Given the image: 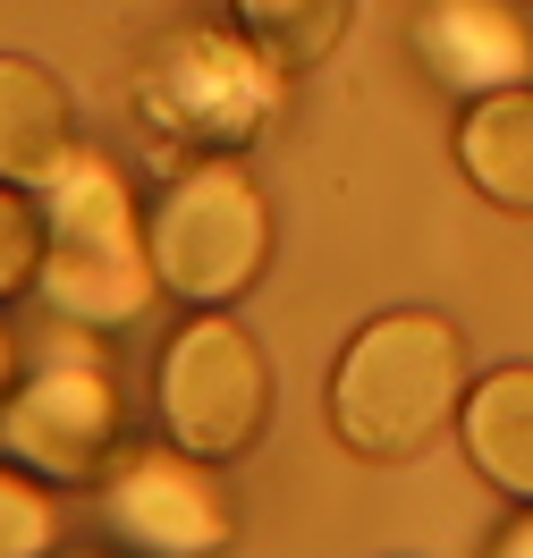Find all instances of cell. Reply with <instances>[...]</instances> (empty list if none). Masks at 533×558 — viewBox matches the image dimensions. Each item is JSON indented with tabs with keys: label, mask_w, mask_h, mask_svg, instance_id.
<instances>
[{
	"label": "cell",
	"mask_w": 533,
	"mask_h": 558,
	"mask_svg": "<svg viewBox=\"0 0 533 558\" xmlns=\"http://www.w3.org/2000/svg\"><path fill=\"white\" fill-rule=\"evenodd\" d=\"M102 517H110V533L144 558H213L220 542L238 533V499H229L213 457H186L170 440V449H144L110 474Z\"/></svg>",
	"instance_id": "6"
},
{
	"label": "cell",
	"mask_w": 533,
	"mask_h": 558,
	"mask_svg": "<svg viewBox=\"0 0 533 558\" xmlns=\"http://www.w3.org/2000/svg\"><path fill=\"white\" fill-rule=\"evenodd\" d=\"M76 161V110L69 85L43 69V60H17L0 51V186H26V195H51Z\"/></svg>",
	"instance_id": "8"
},
{
	"label": "cell",
	"mask_w": 533,
	"mask_h": 558,
	"mask_svg": "<svg viewBox=\"0 0 533 558\" xmlns=\"http://www.w3.org/2000/svg\"><path fill=\"white\" fill-rule=\"evenodd\" d=\"M43 279V204H26V186H0V305L26 296Z\"/></svg>",
	"instance_id": "13"
},
{
	"label": "cell",
	"mask_w": 533,
	"mask_h": 558,
	"mask_svg": "<svg viewBox=\"0 0 533 558\" xmlns=\"http://www.w3.org/2000/svg\"><path fill=\"white\" fill-rule=\"evenodd\" d=\"M60 542V517L26 465H0V558H51Z\"/></svg>",
	"instance_id": "12"
},
{
	"label": "cell",
	"mask_w": 533,
	"mask_h": 558,
	"mask_svg": "<svg viewBox=\"0 0 533 558\" xmlns=\"http://www.w3.org/2000/svg\"><path fill=\"white\" fill-rule=\"evenodd\" d=\"M492 558H533V517H517L508 533H499V550Z\"/></svg>",
	"instance_id": "14"
},
{
	"label": "cell",
	"mask_w": 533,
	"mask_h": 558,
	"mask_svg": "<svg viewBox=\"0 0 533 558\" xmlns=\"http://www.w3.org/2000/svg\"><path fill=\"white\" fill-rule=\"evenodd\" d=\"M17 389V348H9V330H0V398Z\"/></svg>",
	"instance_id": "15"
},
{
	"label": "cell",
	"mask_w": 533,
	"mask_h": 558,
	"mask_svg": "<svg viewBox=\"0 0 533 558\" xmlns=\"http://www.w3.org/2000/svg\"><path fill=\"white\" fill-rule=\"evenodd\" d=\"M458 440L483 465V483L508 490L517 508H533V364H499L465 389Z\"/></svg>",
	"instance_id": "9"
},
{
	"label": "cell",
	"mask_w": 533,
	"mask_h": 558,
	"mask_svg": "<svg viewBox=\"0 0 533 558\" xmlns=\"http://www.w3.org/2000/svg\"><path fill=\"white\" fill-rule=\"evenodd\" d=\"M465 330L449 314H373L330 364V432L364 465H407L465 407Z\"/></svg>",
	"instance_id": "1"
},
{
	"label": "cell",
	"mask_w": 533,
	"mask_h": 558,
	"mask_svg": "<svg viewBox=\"0 0 533 558\" xmlns=\"http://www.w3.org/2000/svg\"><path fill=\"white\" fill-rule=\"evenodd\" d=\"M238 26L271 69H322L348 35V0H238Z\"/></svg>",
	"instance_id": "11"
},
{
	"label": "cell",
	"mask_w": 533,
	"mask_h": 558,
	"mask_svg": "<svg viewBox=\"0 0 533 558\" xmlns=\"http://www.w3.org/2000/svg\"><path fill=\"white\" fill-rule=\"evenodd\" d=\"M43 305L69 330H128L161 296L153 229L136 220L128 178L102 153H76L69 178L43 195Z\"/></svg>",
	"instance_id": "2"
},
{
	"label": "cell",
	"mask_w": 533,
	"mask_h": 558,
	"mask_svg": "<svg viewBox=\"0 0 533 558\" xmlns=\"http://www.w3.org/2000/svg\"><path fill=\"white\" fill-rule=\"evenodd\" d=\"M415 60H424L432 85H449L465 102H483V94H508V85H525L533 76V35L525 17L508 9V0H424L415 9Z\"/></svg>",
	"instance_id": "7"
},
{
	"label": "cell",
	"mask_w": 533,
	"mask_h": 558,
	"mask_svg": "<svg viewBox=\"0 0 533 558\" xmlns=\"http://www.w3.org/2000/svg\"><path fill=\"white\" fill-rule=\"evenodd\" d=\"M153 263H161V296L220 314L229 296H246L263 263H271V211L238 161H195L170 178V195L153 204Z\"/></svg>",
	"instance_id": "3"
},
{
	"label": "cell",
	"mask_w": 533,
	"mask_h": 558,
	"mask_svg": "<svg viewBox=\"0 0 533 558\" xmlns=\"http://www.w3.org/2000/svg\"><path fill=\"white\" fill-rule=\"evenodd\" d=\"M110 449H119V381L85 339H60L0 398V457L26 465L35 483H60V490L102 483Z\"/></svg>",
	"instance_id": "4"
},
{
	"label": "cell",
	"mask_w": 533,
	"mask_h": 558,
	"mask_svg": "<svg viewBox=\"0 0 533 558\" xmlns=\"http://www.w3.org/2000/svg\"><path fill=\"white\" fill-rule=\"evenodd\" d=\"M458 170L474 178V195L499 211L533 220V85L483 94L458 119Z\"/></svg>",
	"instance_id": "10"
},
{
	"label": "cell",
	"mask_w": 533,
	"mask_h": 558,
	"mask_svg": "<svg viewBox=\"0 0 533 558\" xmlns=\"http://www.w3.org/2000/svg\"><path fill=\"white\" fill-rule=\"evenodd\" d=\"M153 389H161V432L186 457H213V465H238L271 423V355L229 314L186 322L161 355Z\"/></svg>",
	"instance_id": "5"
}]
</instances>
